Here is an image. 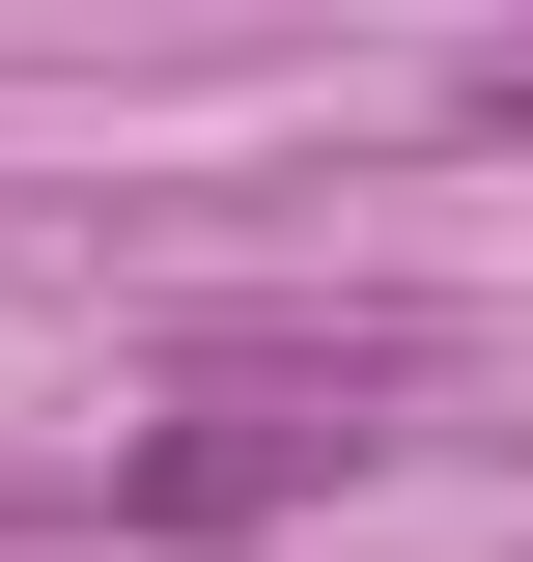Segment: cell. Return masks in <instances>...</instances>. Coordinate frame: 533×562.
<instances>
[{
	"instance_id": "cell-1",
	"label": "cell",
	"mask_w": 533,
	"mask_h": 562,
	"mask_svg": "<svg viewBox=\"0 0 533 562\" xmlns=\"http://www.w3.org/2000/svg\"><path fill=\"white\" fill-rule=\"evenodd\" d=\"M450 140H506V169H533V29H506L477 85H450Z\"/></svg>"
}]
</instances>
